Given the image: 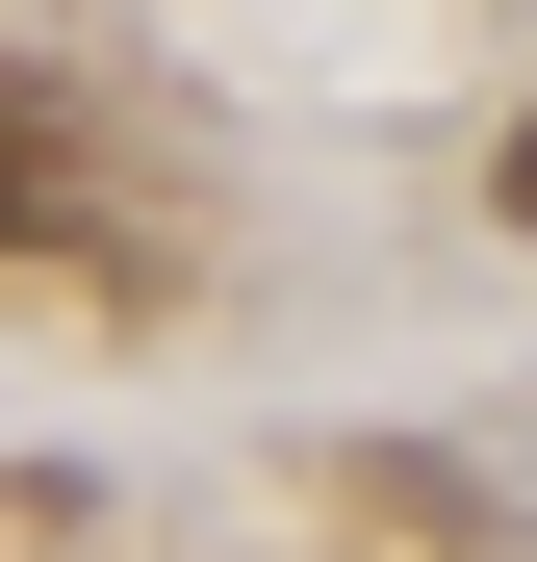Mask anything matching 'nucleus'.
<instances>
[{
  "mask_svg": "<svg viewBox=\"0 0 537 562\" xmlns=\"http://www.w3.org/2000/svg\"><path fill=\"white\" fill-rule=\"evenodd\" d=\"M128 205V179H103V103H77V77H26V52H0V256H77V231H103Z\"/></svg>",
  "mask_w": 537,
  "mask_h": 562,
  "instance_id": "f257e3e1",
  "label": "nucleus"
},
{
  "mask_svg": "<svg viewBox=\"0 0 537 562\" xmlns=\"http://www.w3.org/2000/svg\"><path fill=\"white\" fill-rule=\"evenodd\" d=\"M486 205H512V231H537V103H512V154H486Z\"/></svg>",
  "mask_w": 537,
  "mask_h": 562,
  "instance_id": "f03ea898",
  "label": "nucleus"
}]
</instances>
